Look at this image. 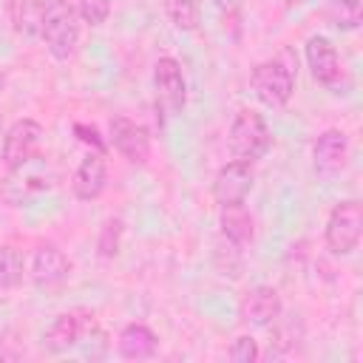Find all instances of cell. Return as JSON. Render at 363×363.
Instances as JSON below:
<instances>
[{
  "instance_id": "cell-3",
  "label": "cell",
  "mask_w": 363,
  "mask_h": 363,
  "mask_svg": "<svg viewBox=\"0 0 363 363\" xmlns=\"http://www.w3.org/2000/svg\"><path fill=\"white\" fill-rule=\"evenodd\" d=\"M227 147L238 162H255L269 147V128L264 116L252 108H244L235 113L230 130H227Z\"/></svg>"
},
{
  "instance_id": "cell-10",
  "label": "cell",
  "mask_w": 363,
  "mask_h": 363,
  "mask_svg": "<svg viewBox=\"0 0 363 363\" xmlns=\"http://www.w3.org/2000/svg\"><path fill=\"white\" fill-rule=\"evenodd\" d=\"M252 167L250 162H230L224 164L218 173H216V182H213V199L227 207V204H241L247 199V193L252 190Z\"/></svg>"
},
{
  "instance_id": "cell-14",
  "label": "cell",
  "mask_w": 363,
  "mask_h": 363,
  "mask_svg": "<svg viewBox=\"0 0 363 363\" xmlns=\"http://www.w3.org/2000/svg\"><path fill=\"white\" fill-rule=\"evenodd\" d=\"M281 315V295L272 286H255L241 301V320L250 326H267Z\"/></svg>"
},
{
  "instance_id": "cell-9",
  "label": "cell",
  "mask_w": 363,
  "mask_h": 363,
  "mask_svg": "<svg viewBox=\"0 0 363 363\" xmlns=\"http://www.w3.org/2000/svg\"><path fill=\"white\" fill-rule=\"evenodd\" d=\"M306 65H309L315 82H320L323 88H332V91L340 88V79H343L340 57L326 37H309L306 40Z\"/></svg>"
},
{
  "instance_id": "cell-4",
  "label": "cell",
  "mask_w": 363,
  "mask_h": 363,
  "mask_svg": "<svg viewBox=\"0 0 363 363\" xmlns=\"http://www.w3.org/2000/svg\"><path fill=\"white\" fill-rule=\"evenodd\" d=\"M363 233V204L357 199L337 201L326 218V247L335 255H349Z\"/></svg>"
},
{
  "instance_id": "cell-5",
  "label": "cell",
  "mask_w": 363,
  "mask_h": 363,
  "mask_svg": "<svg viewBox=\"0 0 363 363\" xmlns=\"http://www.w3.org/2000/svg\"><path fill=\"white\" fill-rule=\"evenodd\" d=\"M54 184V176H51V167L48 162L37 153L34 159H28L26 164L20 167H11L6 182H3V196L11 201V204H26L28 199L51 190Z\"/></svg>"
},
{
  "instance_id": "cell-11",
  "label": "cell",
  "mask_w": 363,
  "mask_h": 363,
  "mask_svg": "<svg viewBox=\"0 0 363 363\" xmlns=\"http://www.w3.org/2000/svg\"><path fill=\"white\" fill-rule=\"evenodd\" d=\"M111 145L133 164H145L150 159V136L142 125H136L128 116L111 119Z\"/></svg>"
},
{
  "instance_id": "cell-29",
  "label": "cell",
  "mask_w": 363,
  "mask_h": 363,
  "mask_svg": "<svg viewBox=\"0 0 363 363\" xmlns=\"http://www.w3.org/2000/svg\"><path fill=\"white\" fill-rule=\"evenodd\" d=\"M0 136H3V113H0Z\"/></svg>"
},
{
  "instance_id": "cell-6",
  "label": "cell",
  "mask_w": 363,
  "mask_h": 363,
  "mask_svg": "<svg viewBox=\"0 0 363 363\" xmlns=\"http://www.w3.org/2000/svg\"><path fill=\"white\" fill-rule=\"evenodd\" d=\"M153 88H156V105L167 116L182 113V108L187 102V85H184L182 65L173 57H159L156 60V65H153Z\"/></svg>"
},
{
  "instance_id": "cell-15",
  "label": "cell",
  "mask_w": 363,
  "mask_h": 363,
  "mask_svg": "<svg viewBox=\"0 0 363 363\" xmlns=\"http://www.w3.org/2000/svg\"><path fill=\"white\" fill-rule=\"evenodd\" d=\"M88 320H82L77 312H62L51 320V326L43 332V346L48 352H68L71 346L79 343L82 329Z\"/></svg>"
},
{
  "instance_id": "cell-1",
  "label": "cell",
  "mask_w": 363,
  "mask_h": 363,
  "mask_svg": "<svg viewBox=\"0 0 363 363\" xmlns=\"http://www.w3.org/2000/svg\"><path fill=\"white\" fill-rule=\"evenodd\" d=\"M295 68H298V60L289 62L286 54L258 62L250 74V88L255 99L267 108H284L295 91Z\"/></svg>"
},
{
  "instance_id": "cell-12",
  "label": "cell",
  "mask_w": 363,
  "mask_h": 363,
  "mask_svg": "<svg viewBox=\"0 0 363 363\" xmlns=\"http://www.w3.org/2000/svg\"><path fill=\"white\" fill-rule=\"evenodd\" d=\"M349 159V139L343 130H326L312 145V167L320 179H332L346 167Z\"/></svg>"
},
{
  "instance_id": "cell-22",
  "label": "cell",
  "mask_w": 363,
  "mask_h": 363,
  "mask_svg": "<svg viewBox=\"0 0 363 363\" xmlns=\"http://www.w3.org/2000/svg\"><path fill=\"white\" fill-rule=\"evenodd\" d=\"M119 238H122V221L119 218H108L102 224V233H99V241H96V250L102 258H113L119 252Z\"/></svg>"
},
{
  "instance_id": "cell-19",
  "label": "cell",
  "mask_w": 363,
  "mask_h": 363,
  "mask_svg": "<svg viewBox=\"0 0 363 363\" xmlns=\"http://www.w3.org/2000/svg\"><path fill=\"white\" fill-rule=\"evenodd\" d=\"M164 14L179 31H196L201 23V0H164Z\"/></svg>"
},
{
  "instance_id": "cell-25",
  "label": "cell",
  "mask_w": 363,
  "mask_h": 363,
  "mask_svg": "<svg viewBox=\"0 0 363 363\" xmlns=\"http://www.w3.org/2000/svg\"><path fill=\"white\" fill-rule=\"evenodd\" d=\"M74 133L79 136V142L91 145L96 153H105V142H102V136H99V130H96V128H88V125L77 122V125H74Z\"/></svg>"
},
{
  "instance_id": "cell-21",
  "label": "cell",
  "mask_w": 363,
  "mask_h": 363,
  "mask_svg": "<svg viewBox=\"0 0 363 363\" xmlns=\"http://www.w3.org/2000/svg\"><path fill=\"white\" fill-rule=\"evenodd\" d=\"M23 281V258L14 247H0V289H14Z\"/></svg>"
},
{
  "instance_id": "cell-8",
  "label": "cell",
  "mask_w": 363,
  "mask_h": 363,
  "mask_svg": "<svg viewBox=\"0 0 363 363\" xmlns=\"http://www.w3.org/2000/svg\"><path fill=\"white\" fill-rule=\"evenodd\" d=\"M71 275V264L65 258L62 250H57L54 244H43L37 247L34 258H31V281L45 289V292H57Z\"/></svg>"
},
{
  "instance_id": "cell-2",
  "label": "cell",
  "mask_w": 363,
  "mask_h": 363,
  "mask_svg": "<svg viewBox=\"0 0 363 363\" xmlns=\"http://www.w3.org/2000/svg\"><path fill=\"white\" fill-rule=\"evenodd\" d=\"M48 51L57 60H68L79 40V14L65 0H45V17H43V37Z\"/></svg>"
},
{
  "instance_id": "cell-18",
  "label": "cell",
  "mask_w": 363,
  "mask_h": 363,
  "mask_svg": "<svg viewBox=\"0 0 363 363\" xmlns=\"http://www.w3.org/2000/svg\"><path fill=\"white\" fill-rule=\"evenodd\" d=\"M218 227H221V235H224L230 244H235V247H247V244L252 241V235H255L252 218H250V213H247L241 204H227V207H221V213H218Z\"/></svg>"
},
{
  "instance_id": "cell-24",
  "label": "cell",
  "mask_w": 363,
  "mask_h": 363,
  "mask_svg": "<svg viewBox=\"0 0 363 363\" xmlns=\"http://www.w3.org/2000/svg\"><path fill=\"white\" fill-rule=\"evenodd\" d=\"M230 360H235V363H252L255 357H258V346H255V340L250 337V335H241V337H235L233 340V346H230Z\"/></svg>"
},
{
  "instance_id": "cell-20",
  "label": "cell",
  "mask_w": 363,
  "mask_h": 363,
  "mask_svg": "<svg viewBox=\"0 0 363 363\" xmlns=\"http://www.w3.org/2000/svg\"><path fill=\"white\" fill-rule=\"evenodd\" d=\"M326 17L335 28L354 31L363 20V6H360V0H332L329 9H326Z\"/></svg>"
},
{
  "instance_id": "cell-17",
  "label": "cell",
  "mask_w": 363,
  "mask_h": 363,
  "mask_svg": "<svg viewBox=\"0 0 363 363\" xmlns=\"http://www.w3.org/2000/svg\"><path fill=\"white\" fill-rule=\"evenodd\" d=\"M156 349H159V337L142 323H130L119 332V354L128 360H147L156 354Z\"/></svg>"
},
{
  "instance_id": "cell-23",
  "label": "cell",
  "mask_w": 363,
  "mask_h": 363,
  "mask_svg": "<svg viewBox=\"0 0 363 363\" xmlns=\"http://www.w3.org/2000/svg\"><path fill=\"white\" fill-rule=\"evenodd\" d=\"M77 14L88 23V26H102L111 14V0H79Z\"/></svg>"
},
{
  "instance_id": "cell-16",
  "label": "cell",
  "mask_w": 363,
  "mask_h": 363,
  "mask_svg": "<svg viewBox=\"0 0 363 363\" xmlns=\"http://www.w3.org/2000/svg\"><path fill=\"white\" fill-rule=\"evenodd\" d=\"M9 17L20 37L37 40V37H43L45 0H9Z\"/></svg>"
},
{
  "instance_id": "cell-13",
  "label": "cell",
  "mask_w": 363,
  "mask_h": 363,
  "mask_svg": "<svg viewBox=\"0 0 363 363\" xmlns=\"http://www.w3.org/2000/svg\"><path fill=\"white\" fill-rule=\"evenodd\" d=\"M105 182H108V167H105V153H88L77 170H74V179H71V187H74V196L79 201H94L102 190H105Z\"/></svg>"
},
{
  "instance_id": "cell-26",
  "label": "cell",
  "mask_w": 363,
  "mask_h": 363,
  "mask_svg": "<svg viewBox=\"0 0 363 363\" xmlns=\"http://www.w3.org/2000/svg\"><path fill=\"white\" fill-rule=\"evenodd\" d=\"M289 9H295V6H303V3H309V0H284Z\"/></svg>"
},
{
  "instance_id": "cell-28",
  "label": "cell",
  "mask_w": 363,
  "mask_h": 363,
  "mask_svg": "<svg viewBox=\"0 0 363 363\" xmlns=\"http://www.w3.org/2000/svg\"><path fill=\"white\" fill-rule=\"evenodd\" d=\"M3 85H6V79H3V71H0V91H3Z\"/></svg>"
},
{
  "instance_id": "cell-7",
  "label": "cell",
  "mask_w": 363,
  "mask_h": 363,
  "mask_svg": "<svg viewBox=\"0 0 363 363\" xmlns=\"http://www.w3.org/2000/svg\"><path fill=\"white\" fill-rule=\"evenodd\" d=\"M40 142H43V125L34 119H17L3 136V164L9 170L26 164L40 153Z\"/></svg>"
},
{
  "instance_id": "cell-27",
  "label": "cell",
  "mask_w": 363,
  "mask_h": 363,
  "mask_svg": "<svg viewBox=\"0 0 363 363\" xmlns=\"http://www.w3.org/2000/svg\"><path fill=\"white\" fill-rule=\"evenodd\" d=\"M218 6H230V3H235V0H216Z\"/></svg>"
}]
</instances>
